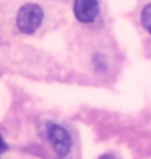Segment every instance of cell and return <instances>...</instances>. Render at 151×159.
<instances>
[{"mask_svg":"<svg viewBox=\"0 0 151 159\" xmlns=\"http://www.w3.org/2000/svg\"><path fill=\"white\" fill-rule=\"evenodd\" d=\"M141 25L148 33H151V3H148L141 11Z\"/></svg>","mask_w":151,"mask_h":159,"instance_id":"277c9868","label":"cell"},{"mask_svg":"<svg viewBox=\"0 0 151 159\" xmlns=\"http://www.w3.org/2000/svg\"><path fill=\"white\" fill-rule=\"evenodd\" d=\"M47 138L50 140L55 153L59 156H67L70 153L71 140H70V135L67 133V130L63 127L50 124L49 128H47Z\"/></svg>","mask_w":151,"mask_h":159,"instance_id":"7a4b0ae2","label":"cell"},{"mask_svg":"<svg viewBox=\"0 0 151 159\" xmlns=\"http://www.w3.org/2000/svg\"><path fill=\"white\" fill-rule=\"evenodd\" d=\"M73 11L78 21L81 23H91L94 21L99 13V3L98 0H75Z\"/></svg>","mask_w":151,"mask_h":159,"instance_id":"3957f363","label":"cell"},{"mask_svg":"<svg viewBox=\"0 0 151 159\" xmlns=\"http://www.w3.org/2000/svg\"><path fill=\"white\" fill-rule=\"evenodd\" d=\"M99 159H116V157H114L112 154H104V156H101Z\"/></svg>","mask_w":151,"mask_h":159,"instance_id":"5b68a950","label":"cell"},{"mask_svg":"<svg viewBox=\"0 0 151 159\" xmlns=\"http://www.w3.org/2000/svg\"><path fill=\"white\" fill-rule=\"evenodd\" d=\"M3 149H5V143L2 140V136H0V151H3Z\"/></svg>","mask_w":151,"mask_h":159,"instance_id":"8992f818","label":"cell"},{"mask_svg":"<svg viewBox=\"0 0 151 159\" xmlns=\"http://www.w3.org/2000/svg\"><path fill=\"white\" fill-rule=\"evenodd\" d=\"M42 21V8L36 3H26L16 15V26L21 33L31 34L39 28Z\"/></svg>","mask_w":151,"mask_h":159,"instance_id":"6da1fadb","label":"cell"}]
</instances>
